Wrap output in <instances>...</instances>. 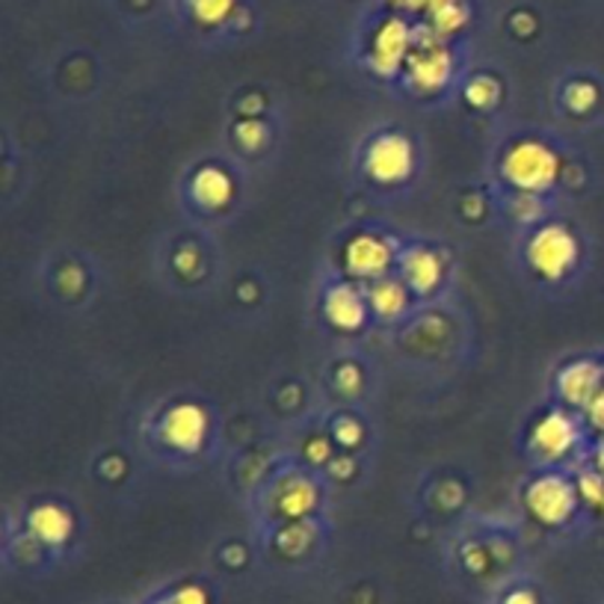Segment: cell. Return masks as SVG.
<instances>
[{
  "mask_svg": "<svg viewBox=\"0 0 604 604\" xmlns=\"http://www.w3.org/2000/svg\"><path fill=\"white\" fill-rule=\"evenodd\" d=\"M154 604H169V602H167V598H163V602H154Z\"/></svg>",
  "mask_w": 604,
  "mask_h": 604,
  "instance_id": "836d02e7",
  "label": "cell"
},
{
  "mask_svg": "<svg viewBox=\"0 0 604 604\" xmlns=\"http://www.w3.org/2000/svg\"><path fill=\"white\" fill-rule=\"evenodd\" d=\"M335 439L341 444H346V447H353V444L362 442V426L355 424V421H338Z\"/></svg>",
  "mask_w": 604,
  "mask_h": 604,
  "instance_id": "4316f807",
  "label": "cell"
},
{
  "mask_svg": "<svg viewBox=\"0 0 604 604\" xmlns=\"http://www.w3.org/2000/svg\"><path fill=\"white\" fill-rule=\"evenodd\" d=\"M577 444V424L575 417L563 412V409H554L545 417L536 421L531 433V447L545 460H560L566 456L572 447Z\"/></svg>",
  "mask_w": 604,
  "mask_h": 604,
  "instance_id": "9c48e42d",
  "label": "cell"
},
{
  "mask_svg": "<svg viewBox=\"0 0 604 604\" xmlns=\"http://www.w3.org/2000/svg\"><path fill=\"white\" fill-rule=\"evenodd\" d=\"M515 213H519V220H524V222H531V220H536V217H542L540 193H519Z\"/></svg>",
  "mask_w": 604,
  "mask_h": 604,
  "instance_id": "cb8c5ba5",
  "label": "cell"
},
{
  "mask_svg": "<svg viewBox=\"0 0 604 604\" xmlns=\"http://www.w3.org/2000/svg\"><path fill=\"white\" fill-rule=\"evenodd\" d=\"M595 471H602L604 474V444L598 447V456H595Z\"/></svg>",
  "mask_w": 604,
  "mask_h": 604,
  "instance_id": "d6a6232c",
  "label": "cell"
},
{
  "mask_svg": "<svg viewBox=\"0 0 604 604\" xmlns=\"http://www.w3.org/2000/svg\"><path fill=\"white\" fill-rule=\"evenodd\" d=\"M314 504H318V489L311 486L309 480L300 477L288 480V483L279 489V495H275V510H279L284 519H291V522H302V519L314 510Z\"/></svg>",
  "mask_w": 604,
  "mask_h": 604,
  "instance_id": "9a60e30c",
  "label": "cell"
},
{
  "mask_svg": "<svg viewBox=\"0 0 604 604\" xmlns=\"http://www.w3.org/2000/svg\"><path fill=\"white\" fill-rule=\"evenodd\" d=\"M504 604H536V595L531 590H515V593L506 595Z\"/></svg>",
  "mask_w": 604,
  "mask_h": 604,
  "instance_id": "4dcf8cb0",
  "label": "cell"
},
{
  "mask_svg": "<svg viewBox=\"0 0 604 604\" xmlns=\"http://www.w3.org/2000/svg\"><path fill=\"white\" fill-rule=\"evenodd\" d=\"M577 495L584 497L586 504L602 510L604 506V474L602 471H590L584 477L577 480Z\"/></svg>",
  "mask_w": 604,
  "mask_h": 604,
  "instance_id": "ffe728a7",
  "label": "cell"
},
{
  "mask_svg": "<svg viewBox=\"0 0 604 604\" xmlns=\"http://www.w3.org/2000/svg\"><path fill=\"white\" fill-rule=\"evenodd\" d=\"M451 78V53L442 44L439 33L412 36V53L406 60L409 87L417 92H439Z\"/></svg>",
  "mask_w": 604,
  "mask_h": 604,
  "instance_id": "7a4b0ae2",
  "label": "cell"
},
{
  "mask_svg": "<svg viewBox=\"0 0 604 604\" xmlns=\"http://www.w3.org/2000/svg\"><path fill=\"white\" fill-rule=\"evenodd\" d=\"M311 542V527H305L302 522H291L279 533V548L288 551V554H300V551L309 548Z\"/></svg>",
  "mask_w": 604,
  "mask_h": 604,
  "instance_id": "d6986e66",
  "label": "cell"
},
{
  "mask_svg": "<svg viewBox=\"0 0 604 604\" xmlns=\"http://www.w3.org/2000/svg\"><path fill=\"white\" fill-rule=\"evenodd\" d=\"M190 193L202 208H222V204H229L231 199V178L217 167H204L199 169L190 181Z\"/></svg>",
  "mask_w": 604,
  "mask_h": 604,
  "instance_id": "5bb4252c",
  "label": "cell"
},
{
  "mask_svg": "<svg viewBox=\"0 0 604 604\" xmlns=\"http://www.w3.org/2000/svg\"><path fill=\"white\" fill-rule=\"evenodd\" d=\"M577 486L572 480L560 477V474H542L527 486V510L536 522L542 524H563L572 519L577 506Z\"/></svg>",
  "mask_w": 604,
  "mask_h": 604,
  "instance_id": "3957f363",
  "label": "cell"
},
{
  "mask_svg": "<svg viewBox=\"0 0 604 604\" xmlns=\"http://www.w3.org/2000/svg\"><path fill=\"white\" fill-rule=\"evenodd\" d=\"M368 302L380 318H397L406 309V288L394 279H376L368 288Z\"/></svg>",
  "mask_w": 604,
  "mask_h": 604,
  "instance_id": "2e32d148",
  "label": "cell"
},
{
  "mask_svg": "<svg viewBox=\"0 0 604 604\" xmlns=\"http://www.w3.org/2000/svg\"><path fill=\"white\" fill-rule=\"evenodd\" d=\"M264 124L258 122V119H246V122L238 124V142L243 149H258L264 142Z\"/></svg>",
  "mask_w": 604,
  "mask_h": 604,
  "instance_id": "603a6c76",
  "label": "cell"
},
{
  "mask_svg": "<svg viewBox=\"0 0 604 604\" xmlns=\"http://www.w3.org/2000/svg\"><path fill=\"white\" fill-rule=\"evenodd\" d=\"M586 415H590V424L604 433V391H598V394H595L593 403L586 406Z\"/></svg>",
  "mask_w": 604,
  "mask_h": 604,
  "instance_id": "83f0119b",
  "label": "cell"
},
{
  "mask_svg": "<svg viewBox=\"0 0 604 604\" xmlns=\"http://www.w3.org/2000/svg\"><path fill=\"white\" fill-rule=\"evenodd\" d=\"M604 371L595 362H572L566 364L557 376V389L560 397L566 400L568 406H590L593 397L602 391Z\"/></svg>",
  "mask_w": 604,
  "mask_h": 604,
  "instance_id": "30bf717a",
  "label": "cell"
},
{
  "mask_svg": "<svg viewBox=\"0 0 604 604\" xmlns=\"http://www.w3.org/2000/svg\"><path fill=\"white\" fill-rule=\"evenodd\" d=\"M412 163H415V154H412V145H409L406 137L400 133H382L368 145L364 151V169L373 181L380 184H397V181H406L409 172H412Z\"/></svg>",
  "mask_w": 604,
  "mask_h": 604,
  "instance_id": "5b68a950",
  "label": "cell"
},
{
  "mask_svg": "<svg viewBox=\"0 0 604 604\" xmlns=\"http://www.w3.org/2000/svg\"><path fill=\"white\" fill-rule=\"evenodd\" d=\"M598 101V92H595L593 83H572L566 87V107L575 110V113H586L590 107H595Z\"/></svg>",
  "mask_w": 604,
  "mask_h": 604,
  "instance_id": "7402d4cb",
  "label": "cell"
},
{
  "mask_svg": "<svg viewBox=\"0 0 604 604\" xmlns=\"http://www.w3.org/2000/svg\"><path fill=\"white\" fill-rule=\"evenodd\" d=\"M27 527L42 545H62L71 536V515L57 504H39L27 519Z\"/></svg>",
  "mask_w": 604,
  "mask_h": 604,
  "instance_id": "7c38bea8",
  "label": "cell"
},
{
  "mask_svg": "<svg viewBox=\"0 0 604 604\" xmlns=\"http://www.w3.org/2000/svg\"><path fill=\"white\" fill-rule=\"evenodd\" d=\"M412 30L403 18H389L382 21L380 30L373 33L371 42V66L380 71L382 78L397 74L400 66H406L409 53H412Z\"/></svg>",
  "mask_w": 604,
  "mask_h": 604,
  "instance_id": "8992f818",
  "label": "cell"
},
{
  "mask_svg": "<svg viewBox=\"0 0 604 604\" xmlns=\"http://www.w3.org/2000/svg\"><path fill=\"white\" fill-rule=\"evenodd\" d=\"M430 24L439 36L456 33L462 24H465V18H469V9L462 0H433V7H430Z\"/></svg>",
  "mask_w": 604,
  "mask_h": 604,
  "instance_id": "e0dca14e",
  "label": "cell"
},
{
  "mask_svg": "<svg viewBox=\"0 0 604 604\" xmlns=\"http://www.w3.org/2000/svg\"><path fill=\"white\" fill-rule=\"evenodd\" d=\"M364 302H368V296L355 291L353 284H335L326 293V318L332 320V326L344 329V332L362 329L364 318H368Z\"/></svg>",
  "mask_w": 604,
  "mask_h": 604,
  "instance_id": "8fae6325",
  "label": "cell"
},
{
  "mask_svg": "<svg viewBox=\"0 0 604 604\" xmlns=\"http://www.w3.org/2000/svg\"><path fill=\"white\" fill-rule=\"evenodd\" d=\"M465 98L474 107H492L497 101V83L492 78H474L465 89Z\"/></svg>",
  "mask_w": 604,
  "mask_h": 604,
  "instance_id": "44dd1931",
  "label": "cell"
},
{
  "mask_svg": "<svg viewBox=\"0 0 604 604\" xmlns=\"http://www.w3.org/2000/svg\"><path fill=\"white\" fill-rule=\"evenodd\" d=\"M527 261L545 279H563L577 261V240L563 225H545L527 243Z\"/></svg>",
  "mask_w": 604,
  "mask_h": 604,
  "instance_id": "277c9868",
  "label": "cell"
},
{
  "mask_svg": "<svg viewBox=\"0 0 604 604\" xmlns=\"http://www.w3.org/2000/svg\"><path fill=\"white\" fill-rule=\"evenodd\" d=\"M187 7L199 24L217 27L234 12V0H187Z\"/></svg>",
  "mask_w": 604,
  "mask_h": 604,
  "instance_id": "ac0fdd59",
  "label": "cell"
},
{
  "mask_svg": "<svg viewBox=\"0 0 604 604\" xmlns=\"http://www.w3.org/2000/svg\"><path fill=\"white\" fill-rule=\"evenodd\" d=\"M501 172L510 184L519 187V193H542L557 181L560 160L548 145L522 140L504 154Z\"/></svg>",
  "mask_w": 604,
  "mask_h": 604,
  "instance_id": "6da1fadb",
  "label": "cell"
},
{
  "mask_svg": "<svg viewBox=\"0 0 604 604\" xmlns=\"http://www.w3.org/2000/svg\"><path fill=\"white\" fill-rule=\"evenodd\" d=\"M391 264V246L380 234H355L344 249V266L346 273L355 279H368L376 282L385 275Z\"/></svg>",
  "mask_w": 604,
  "mask_h": 604,
  "instance_id": "ba28073f",
  "label": "cell"
},
{
  "mask_svg": "<svg viewBox=\"0 0 604 604\" xmlns=\"http://www.w3.org/2000/svg\"><path fill=\"white\" fill-rule=\"evenodd\" d=\"M400 9H409V12H430L433 0H394Z\"/></svg>",
  "mask_w": 604,
  "mask_h": 604,
  "instance_id": "f546056e",
  "label": "cell"
},
{
  "mask_svg": "<svg viewBox=\"0 0 604 604\" xmlns=\"http://www.w3.org/2000/svg\"><path fill=\"white\" fill-rule=\"evenodd\" d=\"M160 435H163V442L169 447H175L181 453H195L204 444V435H208L204 409L195 406V403H178L163 415Z\"/></svg>",
  "mask_w": 604,
  "mask_h": 604,
  "instance_id": "52a82bcc",
  "label": "cell"
},
{
  "mask_svg": "<svg viewBox=\"0 0 604 604\" xmlns=\"http://www.w3.org/2000/svg\"><path fill=\"white\" fill-rule=\"evenodd\" d=\"M335 385L344 391V394H355L359 385H362V373H359V368H353V364H344V368L335 373Z\"/></svg>",
  "mask_w": 604,
  "mask_h": 604,
  "instance_id": "d4e9b609",
  "label": "cell"
},
{
  "mask_svg": "<svg viewBox=\"0 0 604 604\" xmlns=\"http://www.w3.org/2000/svg\"><path fill=\"white\" fill-rule=\"evenodd\" d=\"M309 460L311 462L329 460V444L326 442H311L309 444Z\"/></svg>",
  "mask_w": 604,
  "mask_h": 604,
  "instance_id": "1f68e13d",
  "label": "cell"
},
{
  "mask_svg": "<svg viewBox=\"0 0 604 604\" xmlns=\"http://www.w3.org/2000/svg\"><path fill=\"white\" fill-rule=\"evenodd\" d=\"M195 264H199V252H195V249H181V252H178L175 266L181 273H193Z\"/></svg>",
  "mask_w": 604,
  "mask_h": 604,
  "instance_id": "f1b7e54d",
  "label": "cell"
},
{
  "mask_svg": "<svg viewBox=\"0 0 604 604\" xmlns=\"http://www.w3.org/2000/svg\"><path fill=\"white\" fill-rule=\"evenodd\" d=\"M403 282L417 293H430L442 282V258L430 249H412L403 255Z\"/></svg>",
  "mask_w": 604,
  "mask_h": 604,
  "instance_id": "4fadbf2b",
  "label": "cell"
},
{
  "mask_svg": "<svg viewBox=\"0 0 604 604\" xmlns=\"http://www.w3.org/2000/svg\"><path fill=\"white\" fill-rule=\"evenodd\" d=\"M169 604H208V595H204L202 586H181L167 598Z\"/></svg>",
  "mask_w": 604,
  "mask_h": 604,
  "instance_id": "484cf974",
  "label": "cell"
}]
</instances>
